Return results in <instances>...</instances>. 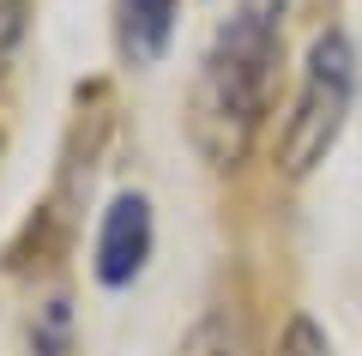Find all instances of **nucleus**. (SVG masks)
<instances>
[{
  "label": "nucleus",
  "mask_w": 362,
  "mask_h": 356,
  "mask_svg": "<svg viewBox=\"0 0 362 356\" xmlns=\"http://www.w3.org/2000/svg\"><path fill=\"white\" fill-rule=\"evenodd\" d=\"M278 18H284V0H242L199 61L194 139L211 163H235L259 133L272 79H278Z\"/></svg>",
  "instance_id": "1"
},
{
  "label": "nucleus",
  "mask_w": 362,
  "mask_h": 356,
  "mask_svg": "<svg viewBox=\"0 0 362 356\" xmlns=\"http://www.w3.org/2000/svg\"><path fill=\"white\" fill-rule=\"evenodd\" d=\"M350 97H356V49H350L344 30H326L308 49L302 97H296V115H290V127H284V176L290 181H302L314 163H326V151L344 133Z\"/></svg>",
  "instance_id": "2"
},
{
  "label": "nucleus",
  "mask_w": 362,
  "mask_h": 356,
  "mask_svg": "<svg viewBox=\"0 0 362 356\" xmlns=\"http://www.w3.org/2000/svg\"><path fill=\"white\" fill-rule=\"evenodd\" d=\"M145 260H151V205H145V193H121L103 212L97 278H103L109 290H121V284H133L145 272Z\"/></svg>",
  "instance_id": "3"
},
{
  "label": "nucleus",
  "mask_w": 362,
  "mask_h": 356,
  "mask_svg": "<svg viewBox=\"0 0 362 356\" xmlns=\"http://www.w3.org/2000/svg\"><path fill=\"white\" fill-rule=\"evenodd\" d=\"M175 6L181 0H121V54L133 67H157L175 37Z\"/></svg>",
  "instance_id": "4"
},
{
  "label": "nucleus",
  "mask_w": 362,
  "mask_h": 356,
  "mask_svg": "<svg viewBox=\"0 0 362 356\" xmlns=\"http://www.w3.org/2000/svg\"><path fill=\"white\" fill-rule=\"evenodd\" d=\"M278 356H326V332L314 326L308 314H296L290 332H284V344H278Z\"/></svg>",
  "instance_id": "5"
},
{
  "label": "nucleus",
  "mask_w": 362,
  "mask_h": 356,
  "mask_svg": "<svg viewBox=\"0 0 362 356\" xmlns=\"http://www.w3.org/2000/svg\"><path fill=\"white\" fill-rule=\"evenodd\" d=\"M25 37V0H0V54Z\"/></svg>",
  "instance_id": "6"
}]
</instances>
